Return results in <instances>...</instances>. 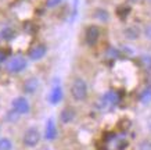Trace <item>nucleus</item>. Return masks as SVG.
Listing matches in <instances>:
<instances>
[{
  "label": "nucleus",
  "mask_w": 151,
  "mask_h": 150,
  "mask_svg": "<svg viewBox=\"0 0 151 150\" xmlns=\"http://www.w3.org/2000/svg\"><path fill=\"white\" fill-rule=\"evenodd\" d=\"M71 96L76 101H83L87 97V85L82 78H76L71 85Z\"/></svg>",
  "instance_id": "f257e3e1"
},
{
  "label": "nucleus",
  "mask_w": 151,
  "mask_h": 150,
  "mask_svg": "<svg viewBox=\"0 0 151 150\" xmlns=\"http://www.w3.org/2000/svg\"><path fill=\"white\" fill-rule=\"evenodd\" d=\"M27 68V59L22 56H15L7 63V71L10 74H18Z\"/></svg>",
  "instance_id": "f03ea898"
},
{
  "label": "nucleus",
  "mask_w": 151,
  "mask_h": 150,
  "mask_svg": "<svg viewBox=\"0 0 151 150\" xmlns=\"http://www.w3.org/2000/svg\"><path fill=\"white\" fill-rule=\"evenodd\" d=\"M100 39V28L97 25H89L85 31V42L89 46H94Z\"/></svg>",
  "instance_id": "7ed1b4c3"
},
{
  "label": "nucleus",
  "mask_w": 151,
  "mask_h": 150,
  "mask_svg": "<svg viewBox=\"0 0 151 150\" xmlns=\"http://www.w3.org/2000/svg\"><path fill=\"white\" fill-rule=\"evenodd\" d=\"M40 141V133L36 128H29L25 133H24V143L28 147H35Z\"/></svg>",
  "instance_id": "20e7f679"
},
{
  "label": "nucleus",
  "mask_w": 151,
  "mask_h": 150,
  "mask_svg": "<svg viewBox=\"0 0 151 150\" xmlns=\"http://www.w3.org/2000/svg\"><path fill=\"white\" fill-rule=\"evenodd\" d=\"M119 103V96L116 92H107L101 96L100 100V107L101 109H107V107H112V106Z\"/></svg>",
  "instance_id": "39448f33"
},
{
  "label": "nucleus",
  "mask_w": 151,
  "mask_h": 150,
  "mask_svg": "<svg viewBox=\"0 0 151 150\" xmlns=\"http://www.w3.org/2000/svg\"><path fill=\"white\" fill-rule=\"evenodd\" d=\"M47 100H49V103L53 106L58 104L60 101L63 100V88H61V85H60L58 82L54 83V86L51 88L50 93L47 96Z\"/></svg>",
  "instance_id": "423d86ee"
},
{
  "label": "nucleus",
  "mask_w": 151,
  "mask_h": 150,
  "mask_svg": "<svg viewBox=\"0 0 151 150\" xmlns=\"http://www.w3.org/2000/svg\"><path fill=\"white\" fill-rule=\"evenodd\" d=\"M47 53V47L46 45H43V43H39V45L33 46L32 49L29 50V59L32 60V61H37V60L43 59Z\"/></svg>",
  "instance_id": "0eeeda50"
},
{
  "label": "nucleus",
  "mask_w": 151,
  "mask_h": 150,
  "mask_svg": "<svg viewBox=\"0 0 151 150\" xmlns=\"http://www.w3.org/2000/svg\"><path fill=\"white\" fill-rule=\"evenodd\" d=\"M13 110H15L18 114H27L29 111V101L25 97L19 96L13 100Z\"/></svg>",
  "instance_id": "6e6552de"
},
{
  "label": "nucleus",
  "mask_w": 151,
  "mask_h": 150,
  "mask_svg": "<svg viewBox=\"0 0 151 150\" xmlns=\"http://www.w3.org/2000/svg\"><path fill=\"white\" fill-rule=\"evenodd\" d=\"M45 138L47 141H54L57 138V128H55L54 120L50 118L46 122V131H45Z\"/></svg>",
  "instance_id": "1a4fd4ad"
},
{
  "label": "nucleus",
  "mask_w": 151,
  "mask_h": 150,
  "mask_svg": "<svg viewBox=\"0 0 151 150\" xmlns=\"http://www.w3.org/2000/svg\"><path fill=\"white\" fill-rule=\"evenodd\" d=\"M39 88V79L35 77L28 78L25 83H24V92L25 93H35Z\"/></svg>",
  "instance_id": "9d476101"
},
{
  "label": "nucleus",
  "mask_w": 151,
  "mask_h": 150,
  "mask_svg": "<svg viewBox=\"0 0 151 150\" xmlns=\"http://www.w3.org/2000/svg\"><path fill=\"white\" fill-rule=\"evenodd\" d=\"M73 118H75V111H73L72 109H69V107L64 109L63 111H61V114H60V120H61L64 124L72 122Z\"/></svg>",
  "instance_id": "9b49d317"
},
{
  "label": "nucleus",
  "mask_w": 151,
  "mask_h": 150,
  "mask_svg": "<svg viewBox=\"0 0 151 150\" xmlns=\"http://www.w3.org/2000/svg\"><path fill=\"white\" fill-rule=\"evenodd\" d=\"M125 36L130 39V41H134V39H137L139 38V29L136 27H129L125 29Z\"/></svg>",
  "instance_id": "f8f14e48"
},
{
  "label": "nucleus",
  "mask_w": 151,
  "mask_h": 150,
  "mask_svg": "<svg viewBox=\"0 0 151 150\" xmlns=\"http://www.w3.org/2000/svg\"><path fill=\"white\" fill-rule=\"evenodd\" d=\"M140 101H142L143 104H148L151 101V88H146L144 91L140 93Z\"/></svg>",
  "instance_id": "ddd939ff"
},
{
  "label": "nucleus",
  "mask_w": 151,
  "mask_h": 150,
  "mask_svg": "<svg viewBox=\"0 0 151 150\" xmlns=\"http://www.w3.org/2000/svg\"><path fill=\"white\" fill-rule=\"evenodd\" d=\"M94 17H96V18H99L100 21H103V22H107V21H108V18H110L108 11H105V10H103V9H97L96 11H94Z\"/></svg>",
  "instance_id": "4468645a"
},
{
  "label": "nucleus",
  "mask_w": 151,
  "mask_h": 150,
  "mask_svg": "<svg viewBox=\"0 0 151 150\" xmlns=\"http://www.w3.org/2000/svg\"><path fill=\"white\" fill-rule=\"evenodd\" d=\"M14 38V31L11 28H4L3 31L0 32V39H4V41H10V39H13Z\"/></svg>",
  "instance_id": "2eb2a0df"
},
{
  "label": "nucleus",
  "mask_w": 151,
  "mask_h": 150,
  "mask_svg": "<svg viewBox=\"0 0 151 150\" xmlns=\"http://www.w3.org/2000/svg\"><path fill=\"white\" fill-rule=\"evenodd\" d=\"M11 149H13V145H11L10 139H7V138L0 139V150H11Z\"/></svg>",
  "instance_id": "dca6fc26"
},
{
  "label": "nucleus",
  "mask_w": 151,
  "mask_h": 150,
  "mask_svg": "<svg viewBox=\"0 0 151 150\" xmlns=\"http://www.w3.org/2000/svg\"><path fill=\"white\" fill-rule=\"evenodd\" d=\"M61 3H63V0H46V6L49 9H55Z\"/></svg>",
  "instance_id": "f3484780"
},
{
  "label": "nucleus",
  "mask_w": 151,
  "mask_h": 150,
  "mask_svg": "<svg viewBox=\"0 0 151 150\" xmlns=\"http://www.w3.org/2000/svg\"><path fill=\"white\" fill-rule=\"evenodd\" d=\"M139 150H151V141H143L139 146Z\"/></svg>",
  "instance_id": "a211bd4d"
},
{
  "label": "nucleus",
  "mask_w": 151,
  "mask_h": 150,
  "mask_svg": "<svg viewBox=\"0 0 151 150\" xmlns=\"http://www.w3.org/2000/svg\"><path fill=\"white\" fill-rule=\"evenodd\" d=\"M146 36L148 38V39H151V25H147V28H146Z\"/></svg>",
  "instance_id": "6ab92c4d"
},
{
  "label": "nucleus",
  "mask_w": 151,
  "mask_h": 150,
  "mask_svg": "<svg viewBox=\"0 0 151 150\" xmlns=\"http://www.w3.org/2000/svg\"><path fill=\"white\" fill-rule=\"evenodd\" d=\"M4 60H6V54L1 51V50H0V63H3Z\"/></svg>",
  "instance_id": "aec40b11"
},
{
  "label": "nucleus",
  "mask_w": 151,
  "mask_h": 150,
  "mask_svg": "<svg viewBox=\"0 0 151 150\" xmlns=\"http://www.w3.org/2000/svg\"><path fill=\"white\" fill-rule=\"evenodd\" d=\"M128 1H130V3H136V1H139V0H128Z\"/></svg>",
  "instance_id": "412c9836"
}]
</instances>
